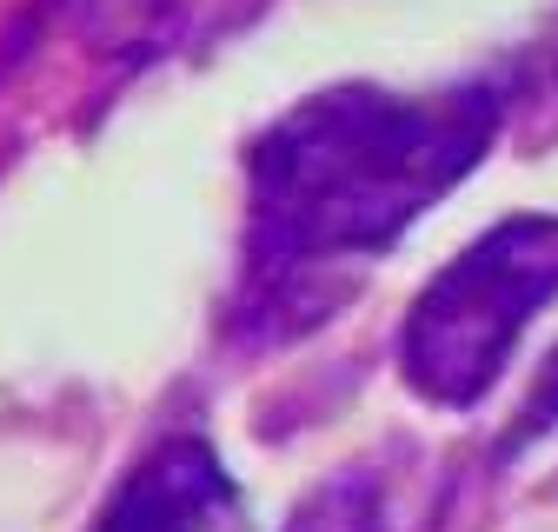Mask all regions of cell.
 <instances>
[{"label": "cell", "instance_id": "1", "mask_svg": "<svg viewBox=\"0 0 558 532\" xmlns=\"http://www.w3.org/2000/svg\"><path fill=\"white\" fill-rule=\"evenodd\" d=\"M506 120L499 87L399 94L345 81L287 107L246 147V293L240 332L279 340L332 306V274H366L418 214L485 160Z\"/></svg>", "mask_w": 558, "mask_h": 532}, {"label": "cell", "instance_id": "2", "mask_svg": "<svg viewBox=\"0 0 558 532\" xmlns=\"http://www.w3.org/2000/svg\"><path fill=\"white\" fill-rule=\"evenodd\" d=\"M558 300V214H519L478 233L426 280L399 332L405 386L439 413H465L499 386L538 306Z\"/></svg>", "mask_w": 558, "mask_h": 532}, {"label": "cell", "instance_id": "3", "mask_svg": "<svg viewBox=\"0 0 558 532\" xmlns=\"http://www.w3.org/2000/svg\"><path fill=\"white\" fill-rule=\"evenodd\" d=\"M227 519H233V480L220 452L193 433H173L120 480L94 532H220Z\"/></svg>", "mask_w": 558, "mask_h": 532}, {"label": "cell", "instance_id": "4", "mask_svg": "<svg viewBox=\"0 0 558 532\" xmlns=\"http://www.w3.org/2000/svg\"><path fill=\"white\" fill-rule=\"evenodd\" d=\"M287 532H386V499L366 473H339L287 519Z\"/></svg>", "mask_w": 558, "mask_h": 532}, {"label": "cell", "instance_id": "5", "mask_svg": "<svg viewBox=\"0 0 558 532\" xmlns=\"http://www.w3.org/2000/svg\"><path fill=\"white\" fill-rule=\"evenodd\" d=\"M551 426H558V353L545 360V373H538V386L525 399V413H519V446L538 439V433H551Z\"/></svg>", "mask_w": 558, "mask_h": 532}]
</instances>
